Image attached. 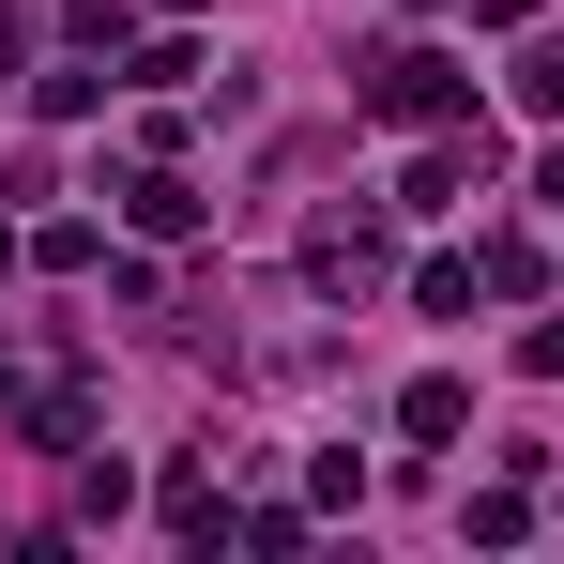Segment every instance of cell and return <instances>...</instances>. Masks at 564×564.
Returning a JSON list of instances; mask_svg holds the SVG:
<instances>
[{
	"instance_id": "1",
	"label": "cell",
	"mask_w": 564,
	"mask_h": 564,
	"mask_svg": "<svg viewBox=\"0 0 564 564\" xmlns=\"http://www.w3.org/2000/svg\"><path fill=\"white\" fill-rule=\"evenodd\" d=\"M367 107L381 122H443V107H458V62H443V46H397V62H367Z\"/></svg>"
},
{
	"instance_id": "2",
	"label": "cell",
	"mask_w": 564,
	"mask_h": 564,
	"mask_svg": "<svg viewBox=\"0 0 564 564\" xmlns=\"http://www.w3.org/2000/svg\"><path fill=\"white\" fill-rule=\"evenodd\" d=\"M519 107H564V46H534V62H519Z\"/></svg>"
}]
</instances>
